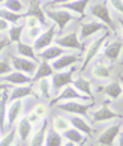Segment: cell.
<instances>
[{
	"instance_id": "52a82bcc",
	"label": "cell",
	"mask_w": 123,
	"mask_h": 146,
	"mask_svg": "<svg viewBox=\"0 0 123 146\" xmlns=\"http://www.w3.org/2000/svg\"><path fill=\"white\" fill-rule=\"evenodd\" d=\"M110 104H111L110 100H108V101H104L102 106H101L99 109H96L93 113H90V121L95 122V123H101V122L113 121V119H122L123 116L111 110Z\"/></svg>"
},
{
	"instance_id": "f546056e",
	"label": "cell",
	"mask_w": 123,
	"mask_h": 146,
	"mask_svg": "<svg viewBox=\"0 0 123 146\" xmlns=\"http://www.w3.org/2000/svg\"><path fill=\"white\" fill-rule=\"evenodd\" d=\"M38 83V96H42V98H45L50 101L53 98V88H51V80L50 78H42L39 80Z\"/></svg>"
},
{
	"instance_id": "484cf974",
	"label": "cell",
	"mask_w": 123,
	"mask_h": 146,
	"mask_svg": "<svg viewBox=\"0 0 123 146\" xmlns=\"http://www.w3.org/2000/svg\"><path fill=\"white\" fill-rule=\"evenodd\" d=\"M53 74H54V71H53V68H51V63L45 62V60H41L38 63V68H36L32 80H33V83H35V82H39L42 78H51Z\"/></svg>"
},
{
	"instance_id": "83f0119b",
	"label": "cell",
	"mask_w": 123,
	"mask_h": 146,
	"mask_svg": "<svg viewBox=\"0 0 123 146\" xmlns=\"http://www.w3.org/2000/svg\"><path fill=\"white\" fill-rule=\"evenodd\" d=\"M17 53H18V56L27 57V59H30V60H33L36 63L41 62L39 57H38V53L35 51L33 45H30V44H26V42H18V44H17Z\"/></svg>"
},
{
	"instance_id": "ee69618b",
	"label": "cell",
	"mask_w": 123,
	"mask_h": 146,
	"mask_svg": "<svg viewBox=\"0 0 123 146\" xmlns=\"http://www.w3.org/2000/svg\"><path fill=\"white\" fill-rule=\"evenodd\" d=\"M107 2H108L119 14L123 15V0H107Z\"/></svg>"
},
{
	"instance_id": "b9f144b4",
	"label": "cell",
	"mask_w": 123,
	"mask_h": 146,
	"mask_svg": "<svg viewBox=\"0 0 123 146\" xmlns=\"http://www.w3.org/2000/svg\"><path fill=\"white\" fill-rule=\"evenodd\" d=\"M69 2H74V0H50V2L45 3V8L47 9H56V8H60L62 5L69 3Z\"/></svg>"
},
{
	"instance_id": "ab89813d",
	"label": "cell",
	"mask_w": 123,
	"mask_h": 146,
	"mask_svg": "<svg viewBox=\"0 0 123 146\" xmlns=\"http://www.w3.org/2000/svg\"><path fill=\"white\" fill-rule=\"evenodd\" d=\"M41 26L39 20L35 17H29V15H24V27L26 29H32V27H38Z\"/></svg>"
},
{
	"instance_id": "e0dca14e",
	"label": "cell",
	"mask_w": 123,
	"mask_h": 146,
	"mask_svg": "<svg viewBox=\"0 0 123 146\" xmlns=\"http://www.w3.org/2000/svg\"><path fill=\"white\" fill-rule=\"evenodd\" d=\"M2 78V82L3 83H9V84H14V86H24V84H32L33 83V80H32L30 75H26L23 72H20V71H11L9 74L6 75H3V77H0Z\"/></svg>"
},
{
	"instance_id": "ac0fdd59",
	"label": "cell",
	"mask_w": 123,
	"mask_h": 146,
	"mask_svg": "<svg viewBox=\"0 0 123 146\" xmlns=\"http://www.w3.org/2000/svg\"><path fill=\"white\" fill-rule=\"evenodd\" d=\"M68 121H69V125H71L72 128L78 129L80 133H83L86 137H87V136H92V134H93V128H92V125L87 122V119H86V117L71 115V116L68 117Z\"/></svg>"
},
{
	"instance_id": "816d5d0a",
	"label": "cell",
	"mask_w": 123,
	"mask_h": 146,
	"mask_svg": "<svg viewBox=\"0 0 123 146\" xmlns=\"http://www.w3.org/2000/svg\"><path fill=\"white\" fill-rule=\"evenodd\" d=\"M119 82H120V84H122V88H123V75H120V78H119Z\"/></svg>"
},
{
	"instance_id": "6da1fadb",
	"label": "cell",
	"mask_w": 123,
	"mask_h": 146,
	"mask_svg": "<svg viewBox=\"0 0 123 146\" xmlns=\"http://www.w3.org/2000/svg\"><path fill=\"white\" fill-rule=\"evenodd\" d=\"M89 14L92 15L93 18L99 20V23L105 24L107 29H108L110 32H116L117 30V27L114 26V21H113V18H111L110 6H108V2H107V0L90 5L89 6Z\"/></svg>"
},
{
	"instance_id": "bcb514c9",
	"label": "cell",
	"mask_w": 123,
	"mask_h": 146,
	"mask_svg": "<svg viewBox=\"0 0 123 146\" xmlns=\"http://www.w3.org/2000/svg\"><path fill=\"white\" fill-rule=\"evenodd\" d=\"M9 45H11V41L8 39V38H2V39H0V54H2V51Z\"/></svg>"
},
{
	"instance_id": "7a4b0ae2",
	"label": "cell",
	"mask_w": 123,
	"mask_h": 146,
	"mask_svg": "<svg viewBox=\"0 0 123 146\" xmlns=\"http://www.w3.org/2000/svg\"><path fill=\"white\" fill-rule=\"evenodd\" d=\"M45 17L50 18L53 23H54L56 29H57V33L59 35H63L66 26L72 21H75L77 17L74 14H71L69 11H65L62 8H56V9H47L45 11Z\"/></svg>"
},
{
	"instance_id": "5bb4252c",
	"label": "cell",
	"mask_w": 123,
	"mask_h": 146,
	"mask_svg": "<svg viewBox=\"0 0 123 146\" xmlns=\"http://www.w3.org/2000/svg\"><path fill=\"white\" fill-rule=\"evenodd\" d=\"M80 62V56L78 54H63L60 57H57L56 60L51 62V68L54 72H59V71H65V69L74 66Z\"/></svg>"
},
{
	"instance_id": "f35d334b",
	"label": "cell",
	"mask_w": 123,
	"mask_h": 146,
	"mask_svg": "<svg viewBox=\"0 0 123 146\" xmlns=\"http://www.w3.org/2000/svg\"><path fill=\"white\" fill-rule=\"evenodd\" d=\"M11 71H12V65H11V62H8L6 59H0V77L9 74Z\"/></svg>"
},
{
	"instance_id": "11a10c76",
	"label": "cell",
	"mask_w": 123,
	"mask_h": 146,
	"mask_svg": "<svg viewBox=\"0 0 123 146\" xmlns=\"http://www.w3.org/2000/svg\"><path fill=\"white\" fill-rule=\"evenodd\" d=\"M122 65H123V62H122Z\"/></svg>"
},
{
	"instance_id": "7402d4cb",
	"label": "cell",
	"mask_w": 123,
	"mask_h": 146,
	"mask_svg": "<svg viewBox=\"0 0 123 146\" xmlns=\"http://www.w3.org/2000/svg\"><path fill=\"white\" fill-rule=\"evenodd\" d=\"M15 131H17V137H20L21 142H27L32 131H33V125L26 119V116H21L17 123H15Z\"/></svg>"
},
{
	"instance_id": "9c48e42d",
	"label": "cell",
	"mask_w": 123,
	"mask_h": 146,
	"mask_svg": "<svg viewBox=\"0 0 123 146\" xmlns=\"http://www.w3.org/2000/svg\"><path fill=\"white\" fill-rule=\"evenodd\" d=\"M9 59H11V65L15 71H20L26 75H30L33 77V74L38 68V63L30 60L27 57H21V56H17V54H9Z\"/></svg>"
},
{
	"instance_id": "2e32d148",
	"label": "cell",
	"mask_w": 123,
	"mask_h": 146,
	"mask_svg": "<svg viewBox=\"0 0 123 146\" xmlns=\"http://www.w3.org/2000/svg\"><path fill=\"white\" fill-rule=\"evenodd\" d=\"M120 133H122V123H114V125L107 128L105 131H102V134L98 139V143L102 146H113Z\"/></svg>"
},
{
	"instance_id": "ffe728a7",
	"label": "cell",
	"mask_w": 123,
	"mask_h": 146,
	"mask_svg": "<svg viewBox=\"0 0 123 146\" xmlns=\"http://www.w3.org/2000/svg\"><path fill=\"white\" fill-rule=\"evenodd\" d=\"M48 128H50V123H48V121L45 119L44 122H41V127L36 129L33 134H30V137H29V140H27L29 146H44Z\"/></svg>"
},
{
	"instance_id": "74e56055",
	"label": "cell",
	"mask_w": 123,
	"mask_h": 146,
	"mask_svg": "<svg viewBox=\"0 0 123 146\" xmlns=\"http://www.w3.org/2000/svg\"><path fill=\"white\" fill-rule=\"evenodd\" d=\"M42 33V29L41 26H38V27H32V29H26V36H27L29 41H36L39 38V35Z\"/></svg>"
},
{
	"instance_id": "f907efd6",
	"label": "cell",
	"mask_w": 123,
	"mask_h": 146,
	"mask_svg": "<svg viewBox=\"0 0 123 146\" xmlns=\"http://www.w3.org/2000/svg\"><path fill=\"white\" fill-rule=\"evenodd\" d=\"M62 146H77V145H75V143H72V142H68V140H66V142H63Z\"/></svg>"
},
{
	"instance_id": "5b68a950",
	"label": "cell",
	"mask_w": 123,
	"mask_h": 146,
	"mask_svg": "<svg viewBox=\"0 0 123 146\" xmlns=\"http://www.w3.org/2000/svg\"><path fill=\"white\" fill-rule=\"evenodd\" d=\"M57 109H60L62 111L69 113V115H75V116H83L86 117L89 115V110L93 107V101L90 102H83V101H63L56 104Z\"/></svg>"
},
{
	"instance_id": "7bdbcfd3",
	"label": "cell",
	"mask_w": 123,
	"mask_h": 146,
	"mask_svg": "<svg viewBox=\"0 0 123 146\" xmlns=\"http://www.w3.org/2000/svg\"><path fill=\"white\" fill-rule=\"evenodd\" d=\"M26 119H27V121L32 123V125H33V127H36V125H39V123L42 122V119L38 116V115H36V113L33 111V110H32V111H29L27 113V115H26Z\"/></svg>"
},
{
	"instance_id": "836d02e7",
	"label": "cell",
	"mask_w": 123,
	"mask_h": 146,
	"mask_svg": "<svg viewBox=\"0 0 123 146\" xmlns=\"http://www.w3.org/2000/svg\"><path fill=\"white\" fill-rule=\"evenodd\" d=\"M71 127L69 125V121L66 117H63V116H54L53 117V122H51V128L54 129L56 133L59 134H63L66 131V129Z\"/></svg>"
},
{
	"instance_id": "3957f363",
	"label": "cell",
	"mask_w": 123,
	"mask_h": 146,
	"mask_svg": "<svg viewBox=\"0 0 123 146\" xmlns=\"http://www.w3.org/2000/svg\"><path fill=\"white\" fill-rule=\"evenodd\" d=\"M110 35H111V32L108 30V32H105V33H102L101 36H98L95 41H92V44H90L89 47H87V50H86V56H84V59H83V65H81V69L80 71H86L87 69V66L90 63H92L95 59H96V56L101 53V50H102V47H104V44L107 41H108V38H110Z\"/></svg>"
},
{
	"instance_id": "db71d44e",
	"label": "cell",
	"mask_w": 123,
	"mask_h": 146,
	"mask_svg": "<svg viewBox=\"0 0 123 146\" xmlns=\"http://www.w3.org/2000/svg\"><path fill=\"white\" fill-rule=\"evenodd\" d=\"M0 98H2V94H0Z\"/></svg>"
},
{
	"instance_id": "f1b7e54d",
	"label": "cell",
	"mask_w": 123,
	"mask_h": 146,
	"mask_svg": "<svg viewBox=\"0 0 123 146\" xmlns=\"http://www.w3.org/2000/svg\"><path fill=\"white\" fill-rule=\"evenodd\" d=\"M92 75L99 80H108L111 77V68L108 65H105L104 62H98L92 68Z\"/></svg>"
},
{
	"instance_id": "7dc6e473",
	"label": "cell",
	"mask_w": 123,
	"mask_h": 146,
	"mask_svg": "<svg viewBox=\"0 0 123 146\" xmlns=\"http://www.w3.org/2000/svg\"><path fill=\"white\" fill-rule=\"evenodd\" d=\"M117 23H119V29H120V33H122V38H123V17H117Z\"/></svg>"
},
{
	"instance_id": "8d00e7d4",
	"label": "cell",
	"mask_w": 123,
	"mask_h": 146,
	"mask_svg": "<svg viewBox=\"0 0 123 146\" xmlns=\"http://www.w3.org/2000/svg\"><path fill=\"white\" fill-rule=\"evenodd\" d=\"M3 6L6 11H9V12L18 14L24 9V3H23V0H5Z\"/></svg>"
},
{
	"instance_id": "f5cc1de1",
	"label": "cell",
	"mask_w": 123,
	"mask_h": 146,
	"mask_svg": "<svg viewBox=\"0 0 123 146\" xmlns=\"http://www.w3.org/2000/svg\"><path fill=\"white\" fill-rule=\"evenodd\" d=\"M5 3V0H0V5H3Z\"/></svg>"
},
{
	"instance_id": "d4e9b609",
	"label": "cell",
	"mask_w": 123,
	"mask_h": 146,
	"mask_svg": "<svg viewBox=\"0 0 123 146\" xmlns=\"http://www.w3.org/2000/svg\"><path fill=\"white\" fill-rule=\"evenodd\" d=\"M72 86L75 88L80 94H83L86 96H89L90 100H93V90H92V83L89 82L87 78H84L83 75H78V77H74L72 80Z\"/></svg>"
},
{
	"instance_id": "8992f818",
	"label": "cell",
	"mask_w": 123,
	"mask_h": 146,
	"mask_svg": "<svg viewBox=\"0 0 123 146\" xmlns=\"http://www.w3.org/2000/svg\"><path fill=\"white\" fill-rule=\"evenodd\" d=\"M63 101H92L89 98V96H86V95H83V94H80V92L74 88L72 84H69V86H66L65 89H62L59 94L54 96V98H51L50 100V106L51 107H54L56 104H59V102H63Z\"/></svg>"
},
{
	"instance_id": "e575fe53",
	"label": "cell",
	"mask_w": 123,
	"mask_h": 146,
	"mask_svg": "<svg viewBox=\"0 0 123 146\" xmlns=\"http://www.w3.org/2000/svg\"><path fill=\"white\" fill-rule=\"evenodd\" d=\"M0 18L14 26V24H18V21L21 18H24V14H14V12H9V11H6L3 8V9H0Z\"/></svg>"
},
{
	"instance_id": "681fc988",
	"label": "cell",
	"mask_w": 123,
	"mask_h": 146,
	"mask_svg": "<svg viewBox=\"0 0 123 146\" xmlns=\"http://www.w3.org/2000/svg\"><path fill=\"white\" fill-rule=\"evenodd\" d=\"M117 142H119V146H123V133L119 134V137H117Z\"/></svg>"
},
{
	"instance_id": "d6986e66",
	"label": "cell",
	"mask_w": 123,
	"mask_h": 146,
	"mask_svg": "<svg viewBox=\"0 0 123 146\" xmlns=\"http://www.w3.org/2000/svg\"><path fill=\"white\" fill-rule=\"evenodd\" d=\"M30 96H38V94L35 92V89L30 84H24V86H15L9 94V101H21Z\"/></svg>"
},
{
	"instance_id": "ba28073f",
	"label": "cell",
	"mask_w": 123,
	"mask_h": 146,
	"mask_svg": "<svg viewBox=\"0 0 123 146\" xmlns=\"http://www.w3.org/2000/svg\"><path fill=\"white\" fill-rule=\"evenodd\" d=\"M56 45L62 47L63 50H77V51H83L84 45L83 42L78 39V33L77 32H71V33H63L56 36Z\"/></svg>"
},
{
	"instance_id": "f6af8a7d",
	"label": "cell",
	"mask_w": 123,
	"mask_h": 146,
	"mask_svg": "<svg viewBox=\"0 0 123 146\" xmlns=\"http://www.w3.org/2000/svg\"><path fill=\"white\" fill-rule=\"evenodd\" d=\"M11 27V24L8 23V21H5L0 18V33H8V30Z\"/></svg>"
},
{
	"instance_id": "277c9868",
	"label": "cell",
	"mask_w": 123,
	"mask_h": 146,
	"mask_svg": "<svg viewBox=\"0 0 123 146\" xmlns=\"http://www.w3.org/2000/svg\"><path fill=\"white\" fill-rule=\"evenodd\" d=\"M75 72H77V66H74L65 69V71H59V72H54L51 75V88H53V92L57 95L62 89H65L66 86L72 84V80L75 77Z\"/></svg>"
},
{
	"instance_id": "4dcf8cb0",
	"label": "cell",
	"mask_w": 123,
	"mask_h": 146,
	"mask_svg": "<svg viewBox=\"0 0 123 146\" xmlns=\"http://www.w3.org/2000/svg\"><path fill=\"white\" fill-rule=\"evenodd\" d=\"M63 139H66L68 142H72V143H75V145H83L86 142V136L83 133H80L78 129L75 128H72V127H69L65 133L62 134Z\"/></svg>"
},
{
	"instance_id": "60d3db41",
	"label": "cell",
	"mask_w": 123,
	"mask_h": 146,
	"mask_svg": "<svg viewBox=\"0 0 123 146\" xmlns=\"http://www.w3.org/2000/svg\"><path fill=\"white\" fill-rule=\"evenodd\" d=\"M33 111H35L41 119H44V117L47 116V113H48V106H45V104H42V102H39V104H36V106L33 107Z\"/></svg>"
},
{
	"instance_id": "7c38bea8",
	"label": "cell",
	"mask_w": 123,
	"mask_h": 146,
	"mask_svg": "<svg viewBox=\"0 0 123 146\" xmlns=\"http://www.w3.org/2000/svg\"><path fill=\"white\" fill-rule=\"evenodd\" d=\"M24 111V100L21 101H9L6 111V128H12L17 121L23 116Z\"/></svg>"
},
{
	"instance_id": "c3c4849f",
	"label": "cell",
	"mask_w": 123,
	"mask_h": 146,
	"mask_svg": "<svg viewBox=\"0 0 123 146\" xmlns=\"http://www.w3.org/2000/svg\"><path fill=\"white\" fill-rule=\"evenodd\" d=\"M5 90H9V86H8L6 83H2V82H0V94H2V92H5Z\"/></svg>"
},
{
	"instance_id": "8fae6325",
	"label": "cell",
	"mask_w": 123,
	"mask_h": 146,
	"mask_svg": "<svg viewBox=\"0 0 123 146\" xmlns=\"http://www.w3.org/2000/svg\"><path fill=\"white\" fill-rule=\"evenodd\" d=\"M56 35H57V29L54 24H50V27L47 30H42V33L39 35V38L33 42V48L36 53H39L42 50H45L47 47L53 45V42L56 39Z\"/></svg>"
},
{
	"instance_id": "1f68e13d",
	"label": "cell",
	"mask_w": 123,
	"mask_h": 146,
	"mask_svg": "<svg viewBox=\"0 0 123 146\" xmlns=\"http://www.w3.org/2000/svg\"><path fill=\"white\" fill-rule=\"evenodd\" d=\"M24 30H26V27H24V24L21 26V24H14V26H11L9 27V30H8V39L11 41V44H18V42H21V38H23V35H24Z\"/></svg>"
},
{
	"instance_id": "603a6c76",
	"label": "cell",
	"mask_w": 123,
	"mask_h": 146,
	"mask_svg": "<svg viewBox=\"0 0 123 146\" xmlns=\"http://www.w3.org/2000/svg\"><path fill=\"white\" fill-rule=\"evenodd\" d=\"M65 51L66 50H63L62 47H59V45H50V47H47L45 50H42L38 53V57H39V60H45V62H53V60H56L57 57H60L65 54Z\"/></svg>"
},
{
	"instance_id": "30bf717a",
	"label": "cell",
	"mask_w": 123,
	"mask_h": 146,
	"mask_svg": "<svg viewBox=\"0 0 123 146\" xmlns=\"http://www.w3.org/2000/svg\"><path fill=\"white\" fill-rule=\"evenodd\" d=\"M123 51V39H113L110 42H105L102 50H101V54H102L107 60L110 62H116L119 60Z\"/></svg>"
},
{
	"instance_id": "9a60e30c",
	"label": "cell",
	"mask_w": 123,
	"mask_h": 146,
	"mask_svg": "<svg viewBox=\"0 0 123 146\" xmlns=\"http://www.w3.org/2000/svg\"><path fill=\"white\" fill-rule=\"evenodd\" d=\"M90 2H92V0H74V2L62 5L60 8L65 9V11H69V12L74 14L77 18L83 20L86 17V12H87V8H89Z\"/></svg>"
},
{
	"instance_id": "cb8c5ba5",
	"label": "cell",
	"mask_w": 123,
	"mask_h": 146,
	"mask_svg": "<svg viewBox=\"0 0 123 146\" xmlns=\"http://www.w3.org/2000/svg\"><path fill=\"white\" fill-rule=\"evenodd\" d=\"M99 90L104 92V94L110 98V101H116V100H119L120 96L123 95V88H122L119 80H114V82L105 84L104 88H101Z\"/></svg>"
},
{
	"instance_id": "4fadbf2b",
	"label": "cell",
	"mask_w": 123,
	"mask_h": 146,
	"mask_svg": "<svg viewBox=\"0 0 123 146\" xmlns=\"http://www.w3.org/2000/svg\"><path fill=\"white\" fill-rule=\"evenodd\" d=\"M98 32H108V29H107L105 24L99 23V21H86V23H81V26H80L78 39L86 41V39H89L90 36L96 35Z\"/></svg>"
},
{
	"instance_id": "d6a6232c",
	"label": "cell",
	"mask_w": 123,
	"mask_h": 146,
	"mask_svg": "<svg viewBox=\"0 0 123 146\" xmlns=\"http://www.w3.org/2000/svg\"><path fill=\"white\" fill-rule=\"evenodd\" d=\"M62 145H63V136L56 133L53 128H48L44 146H62Z\"/></svg>"
},
{
	"instance_id": "d590c367",
	"label": "cell",
	"mask_w": 123,
	"mask_h": 146,
	"mask_svg": "<svg viewBox=\"0 0 123 146\" xmlns=\"http://www.w3.org/2000/svg\"><path fill=\"white\" fill-rule=\"evenodd\" d=\"M15 140H17V131L15 128H9V131H6L0 137V146H14Z\"/></svg>"
},
{
	"instance_id": "44dd1931",
	"label": "cell",
	"mask_w": 123,
	"mask_h": 146,
	"mask_svg": "<svg viewBox=\"0 0 123 146\" xmlns=\"http://www.w3.org/2000/svg\"><path fill=\"white\" fill-rule=\"evenodd\" d=\"M24 15H29V17L38 18L41 24H45V23H47L44 5H42L41 0H30L29 8H27V11H26V14H24Z\"/></svg>"
},
{
	"instance_id": "4316f807",
	"label": "cell",
	"mask_w": 123,
	"mask_h": 146,
	"mask_svg": "<svg viewBox=\"0 0 123 146\" xmlns=\"http://www.w3.org/2000/svg\"><path fill=\"white\" fill-rule=\"evenodd\" d=\"M8 102H9V90L2 92L0 98V133H6V111H8Z\"/></svg>"
}]
</instances>
